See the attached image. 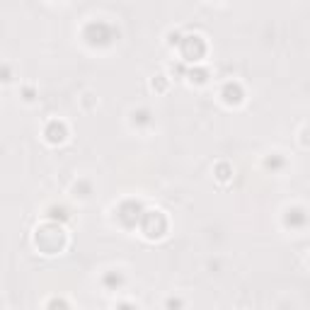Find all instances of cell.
Here are the masks:
<instances>
[{"mask_svg": "<svg viewBox=\"0 0 310 310\" xmlns=\"http://www.w3.org/2000/svg\"><path fill=\"white\" fill-rule=\"evenodd\" d=\"M226 172H228V167H226V165H221V167H218V177H221V179H226Z\"/></svg>", "mask_w": 310, "mask_h": 310, "instance_id": "cell-9", "label": "cell"}, {"mask_svg": "<svg viewBox=\"0 0 310 310\" xmlns=\"http://www.w3.org/2000/svg\"><path fill=\"white\" fill-rule=\"evenodd\" d=\"M46 136H49L51 143H61V141L66 138V126L58 124V122H51L49 124V129H46Z\"/></svg>", "mask_w": 310, "mask_h": 310, "instance_id": "cell-3", "label": "cell"}, {"mask_svg": "<svg viewBox=\"0 0 310 310\" xmlns=\"http://www.w3.org/2000/svg\"><path fill=\"white\" fill-rule=\"evenodd\" d=\"M49 310H68V305L63 300H51V303H49Z\"/></svg>", "mask_w": 310, "mask_h": 310, "instance_id": "cell-6", "label": "cell"}, {"mask_svg": "<svg viewBox=\"0 0 310 310\" xmlns=\"http://www.w3.org/2000/svg\"><path fill=\"white\" fill-rule=\"evenodd\" d=\"M141 228H143V233L148 238H160L162 233H165V228H167V221H165V216H162L160 211H148V214H143V218H141Z\"/></svg>", "mask_w": 310, "mask_h": 310, "instance_id": "cell-1", "label": "cell"}, {"mask_svg": "<svg viewBox=\"0 0 310 310\" xmlns=\"http://www.w3.org/2000/svg\"><path fill=\"white\" fill-rule=\"evenodd\" d=\"M267 165L276 170V167H281V165H283V160H281V158H271V160H267Z\"/></svg>", "mask_w": 310, "mask_h": 310, "instance_id": "cell-7", "label": "cell"}, {"mask_svg": "<svg viewBox=\"0 0 310 310\" xmlns=\"http://www.w3.org/2000/svg\"><path fill=\"white\" fill-rule=\"evenodd\" d=\"M119 310H136V308L131 305V303H122V305H119Z\"/></svg>", "mask_w": 310, "mask_h": 310, "instance_id": "cell-10", "label": "cell"}, {"mask_svg": "<svg viewBox=\"0 0 310 310\" xmlns=\"http://www.w3.org/2000/svg\"><path fill=\"white\" fill-rule=\"evenodd\" d=\"M223 97H226L228 105H238V102L243 99V92H240V87H238L235 82H228L226 90H223Z\"/></svg>", "mask_w": 310, "mask_h": 310, "instance_id": "cell-4", "label": "cell"}, {"mask_svg": "<svg viewBox=\"0 0 310 310\" xmlns=\"http://www.w3.org/2000/svg\"><path fill=\"white\" fill-rule=\"evenodd\" d=\"M305 221H308V216H305V211H303V209H291V211H288V216H286V223H288V226H293V228H296V226H303Z\"/></svg>", "mask_w": 310, "mask_h": 310, "instance_id": "cell-5", "label": "cell"}, {"mask_svg": "<svg viewBox=\"0 0 310 310\" xmlns=\"http://www.w3.org/2000/svg\"><path fill=\"white\" fill-rule=\"evenodd\" d=\"M105 281H107V283H122V276H119V274H109Z\"/></svg>", "mask_w": 310, "mask_h": 310, "instance_id": "cell-8", "label": "cell"}, {"mask_svg": "<svg viewBox=\"0 0 310 310\" xmlns=\"http://www.w3.org/2000/svg\"><path fill=\"white\" fill-rule=\"evenodd\" d=\"M201 54H203V41L199 37H187V41H184V56L189 61H196V58H201Z\"/></svg>", "mask_w": 310, "mask_h": 310, "instance_id": "cell-2", "label": "cell"}]
</instances>
